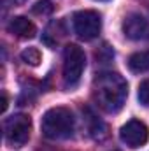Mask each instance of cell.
I'll return each mask as SVG.
<instances>
[{
	"label": "cell",
	"mask_w": 149,
	"mask_h": 151,
	"mask_svg": "<svg viewBox=\"0 0 149 151\" xmlns=\"http://www.w3.org/2000/svg\"><path fill=\"white\" fill-rule=\"evenodd\" d=\"M128 97V84L117 72H100L93 81V99L105 113H117L123 109Z\"/></svg>",
	"instance_id": "6da1fadb"
},
{
	"label": "cell",
	"mask_w": 149,
	"mask_h": 151,
	"mask_svg": "<svg viewBox=\"0 0 149 151\" xmlns=\"http://www.w3.org/2000/svg\"><path fill=\"white\" fill-rule=\"evenodd\" d=\"M40 128L44 137L51 141L69 139L74 134V114L67 107H51L42 116Z\"/></svg>",
	"instance_id": "7a4b0ae2"
},
{
	"label": "cell",
	"mask_w": 149,
	"mask_h": 151,
	"mask_svg": "<svg viewBox=\"0 0 149 151\" xmlns=\"http://www.w3.org/2000/svg\"><path fill=\"white\" fill-rule=\"evenodd\" d=\"M84 67H86L84 51L77 44L65 46V51H63V84L65 88H74L79 84Z\"/></svg>",
	"instance_id": "3957f363"
},
{
	"label": "cell",
	"mask_w": 149,
	"mask_h": 151,
	"mask_svg": "<svg viewBox=\"0 0 149 151\" xmlns=\"http://www.w3.org/2000/svg\"><path fill=\"white\" fill-rule=\"evenodd\" d=\"M32 132V119L27 114H14L4 121V135L7 144L11 146H23L28 142Z\"/></svg>",
	"instance_id": "277c9868"
},
{
	"label": "cell",
	"mask_w": 149,
	"mask_h": 151,
	"mask_svg": "<svg viewBox=\"0 0 149 151\" xmlns=\"http://www.w3.org/2000/svg\"><path fill=\"white\" fill-rule=\"evenodd\" d=\"M72 27L81 40H93L102 30V16L97 11H77L72 16Z\"/></svg>",
	"instance_id": "5b68a950"
},
{
	"label": "cell",
	"mask_w": 149,
	"mask_h": 151,
	"mask_svg": "<svg viewBox=\"0 0 149 151\" xmlns=\"http://www.w3.org/2000/svg\"><path fill=\"white\" fill-rule=\"evenodd\" d=\"M119 139L123 144H126L128 148L132 150H137V148H142L149 139V130L148 127L139 121V119H130L126 121L121 130H119Z\"/></svg>",
	"instance_id": "8992f818"
},
{
	"label": "cell",
	"mask_w": 149,
	"mask_h": 151,
	"mask_svg": "<svg viewBox=\"0 0 149 151\" xmlns=\"http://www.w3.org/2000/svg\"><path fill=\"white\" fill-rule=\"evenodd\" d=\"M123 34L132 40H140L149 35V21L142 14H128L123 21Z\"/></svg>",
	"instance_id": "52a82bcc"
},
{
	"label": "cell",
	"mask_w": 149,
	"mask_h": 151,
	"mask_svg": "<svg viewBox=\"0 0 149 151\" xmlns=\"http://www.w3.org/2000/svg\"><path fill=\"white\" fill-rule=\"evenodd\" d=\"M7 30L12 35H16V37H19V39H32V37H35V32H37L35 25L30 19H27L25 16L12 18L9 21V25H7Z\"/></svg>",
	"instance_id": "ba28073f"
},
{
	"label": "cell",
	"mask_w": 149,
	"mask_h": 151,
	"mask_svg": "<svg viewBox=\"0 0 149 151\" xmlns=\"http://www.w3.org/2000/svg\"><path fill=\"white\" fill-rule=\"evenodd\" d=\"M128 67L132 72H146L149 70V53L148 51H140V53H133L128 58Z\"/></svg>",
	"instance_id": "9c48e42d"
},
{
	"label": "cell",
	"mask_w": 149,
	"mask_h": 151,
	"mask_svg": "<svg viewBox=\"0 0 149 151\" xmlns=\"http://www.w3.org/2000/svg\"><path fill=\"white\" fill-rule=\"evenodd\" d=\"M21 60L27 63V65H32V67H37L42 60V55L37 47H27L23 53H21Z\"/></svg>",
	"instance_id": "30bf717a"
},
{
	"label": "cell",
	"mask_w": 149,
	"mask_h": 151,
	"mask_svg": "<svg viewBox=\"0 0 149 151\" xmlns=\"http://www.w3.org/2000/svg\"><path fill=\"white\" fill-rule=\"evenodd\" d=\"M53 4L49 2V0H39L37 4L32 7V12L34 14H42V16H47V14H51L53 12Z\"/></svg>",
	"instance_id": "8fae6325"
},
{
	"label": "cell",
	"mask_w": 149,
	"mask_h": 151,
	"mask_svg": "<svg viewBox=\"0 0 149 151\" xmlns=\"http://www.w3.org/2000/svg\"><path fill=\"white\" fill-rule=\"evenodd\" d=\"M139 102L142 106H148L149 107V79L142 81L140 86H139Z\"/></svg>",
	"instance_id": "7c38bea8"
},
{
	"label": "cell",
	"mask_w": 149,
	"mask_h": 151,
	"mask_svg": "<svg viewBox=\"0 0 149 151\" xmlns=\"http://www.w3.org/2000/svg\"><path fill=\"white\" fill-rule=\"evenodd\" d=\"M5 109H7V95L4 93L2 95V109H0V113H5Z\"/></svg>",
	"instance_id": "4fadbf2b"
},
{
	"label": "cell",
	"mask_w": 149,
	"mask_h": 151,
	"mask_svg": "<svg viewBox=\"0 0 149 151\" xmlns=\"http://www.w3.org/2000/svg\"><path fill=\"white\" fill-rule=\"evenodd\" d=\"M11 2H12L14 5H23V4H25L27 0H11Z\"/></svg>",
	"instance_id": "5bb4252c"
},
{
	"label": "cell",
	"mask_w": 149,
	"mask_h": 151,
	"mask_svg": "<svg viewBox=\"0 0 149 151\" xmlns=\"http://www.w3.org/2000/svg\"><path fill=\"white\" fill-rule=\"evenodd\" d=\"M98 2H105V0H98Z\"/></svg>",
	"instance_id": "9a60e30c"
}]
</instances>
